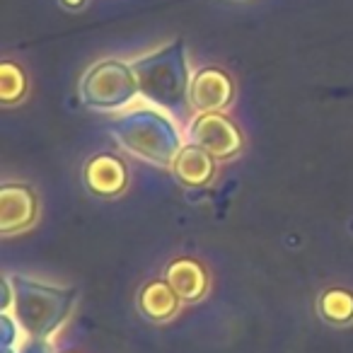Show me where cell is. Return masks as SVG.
<instances>
[{"instance_id": "6da1fadb", "label": "cell", "mask_w": 353, "mask_h": 353, "mask_svg": "<svg viewBox=\"0 0 353 353\" xmlns=\"http://www.w3.org/2000/svg\"><path fill=\"white\" fill-rule=\"evenodd\" d=\"M136 70L141 94L148 102L172 112L176 119H187L192 112V70H189L187 46L182 39H172L148 54L131 61Z\"/></svg>"}, {"instance_id": "7a4b0ae2", "label": "cell", "mask_w": 353, "mask_h": 353, "mask_svg": "<svg viewBox=\"0 0 353 353\" xmlns=\"http://www.w3.org/2000/svg\"><path fill=\"white\" fill-rule=\"evenodd\" d=\"M109 133L133 157L155 167H174L176 155L182 152V138L176 126L162 112L150 107L131 109L114 121H109Z\"/></svg>"}, {"instance_id": "3957f363", "label": "cell", "mask_w": 353, "mask_h": 353, "mask_svg": "<svg viewBox=\"0 0 353 353\" xmlns=\"http://www.w3.org/2000/svg\"><path fill=\"white\" fill-rule=\"evenodd\" d=\"M15 290V319L30 339L44 341L73 312L78 288L73 285H49L27 276H10Z\"/></svg>"}, {"instance_id": "277c9868", "label": "cell", "mask_w": 353, "mask_h": 353, "mask_svg": "<svg viewBox=\"0 0 353 353\" xmlns=\"http://www.w3.org/2000/svg\"><path fill=\"white\" fill-rule=\"evenodd\" d=\"M141 94L136 70L121 59L97 61L85 70L80 80V99L85 107L97 112H117Z\"/></svg>"}, {"instance_id": "5b68a950", "label": "cell", "mask_w": 353, "mask_h": 353, "mask_svg": "<svg viewBox=\"0 0 353 353\" xmlns=\"http://www.w3.org/2000/svg\"><path fill=\"white\" fill-rule=\"evenodd\" d=\"M189 138H192V143L211 152L216 160H232L245 148L242 131L223 112L199 114L189 126Z\"/></svg>"}, {"instance_id": "8992f818", "label": "cell", "mask_w": 353, "mask_h": 353, "mask_svg": "<svg viewBox=\"0 0 353 353\" xmlns=\"http://www.w3.org/2000/svg\"><path fill=\"white\" fill-rule=\"evenodd\" d=\"M39 218L37 192L25 182H3L0 187V235L10 237L30 230Z\"/></svg>"}, {"instance_id": "52a82bcc", "label": "cell", "mask_w": 353, "mask_h": 353, "mask_svg": "<svg viewBox=\"0 0 353 353\" xmlns=\"http://www.w3.org/2000/svg\"><path fill=\"white\" fill-rule=\"evenodd\" d=\"M189 99H192V109L196 114L223 112L235 99V83L223 68L206 65L194 73Z\"/></svg>"}, {"instance_id": "ba28073f", "label": "cell", "mask_w": 353, "mask_h": 353, "mask_svg": "<svg viewBox=\"0 0 353 353\" xmlns=\"http://www.w3.org/2000/svg\"><path fill=\"white\" fill-rule=\"evenodd\" d=\"M83 182L97 199H117L128 187V167L114 152H97L83 167Z\"/></svg>"}, {"instance_id": "9c48e42d", "label": "cell", "mask_w": 353, "mask_h": 353, "mask_svg": "<svg viewBox=\"0 0 353 353\" xmlns=\"http://www.w3.org/2000/svg\"><path fill=\"white\" fill-rule=\"evenodd\" d=\"M165 281L179 295L182 303H199V300H203L208 293V285H211L206 266L199 259H192V256L172 259L165 269Z\"/></svg>"}, {"instance_id": "30bf717a", "label": "cell", "mask_w": 353, "mask_h": 353, "mask_svg": "<svg viewBox=\"0 0 353 353\" xmlns=\"http://www.w3.org/2000/svg\"><path fill=\"white\" fill-rule=\"evenodd\" d=\"M172 172H174L176 182L184 184V187H206L213 179V174H216V157L208 150H203L201 145H196V143H189L176 155Z\"/></svg>"}, {"instance_id": "8fae6325", "label": "cell", "mask_w": 353, "mask_h": 353, "mask_svg": "<svg viewBox=\"0 0 353 353\" xmlns=\"http://www.w3.org/2000/svg\"><path fill=\"white\" fill-rule=\"evenodd\" d=\"M179 295L172 290V285L165 279L148 281L138 293V310L143 312V317H148L150 322H167L179 312Z\"/></svg>"}, {"instance_id": "7c38bea8", "label": "cell", "mask_w": 353, "mask_h": 353, "mask_svg": "<svg viewBox=\"0 0 353 353\" xmlns=\"http://www.w3.org/2000/svg\"><path fill=\"white\" fill-rule=\"evenodd\" d=\"M317 310L322 314L324 322L336 324V327H343V324L353 322V290L348 288H327L317 300Z\"/></svg>"}, {"instance_id": "4fadbf2b", "label": "cell", "mask_w": 353, "mask_h": 353, "mask_svg": "<svg viewBox=\"0 0 353 353\" xmlns=\"http://www.w3.org/2000/svg\"><path fill=\"white\" fill-rule=\"evenodd\" d=\"M30 80L20 63L15 61H3L0 63V102L3 104H17L27 97Z\"/></svg>"}, {"instance_id": "5bb4252c", "label": "cell", "mask_w": 353, "mask_h": 353, "mask_svg": "<svg viewBox=\"0 0 353 353\" xmlns=\"http://www.w3.org/2000/svg\"><path fill=\"white\" fill-rule=\"evenodd\" d=\"M0 329H3V334H0V343H3V348H15L17 346V336H20V322H17L15 317H10L8 312L0 314Z\"/></svg>"}, {"instance_id": "9a60e30c", "label": "cell", "mask_w": 353, "mask_h": 353, "mask_svg": "<svg viewBox=\"0 0 353 353\" xmlns=\"http://www.w3.org/2000/svg\"><path fill=\"white\" fill-rule=\"evenodd\" d=\"M85 3L88 0H61V6L68 8V10H80V8H85Z\"/></svg>"}, {"instance_id": "2e32d148", "label": "cell", "mask_w": 353, "mask_h": 353, "mask_svg": "<svg viewBox=\"0 0 353 353\" xmlns=\"http://www.w3.org/2000/svg\"><path fill=\"white\" fill-rule=\"evenodd\" d=\"M3 353H17L15 348H3Z\"/></svg>"}, {"instance_id": "e0dca14e", "label": "cell", "mask_w": 353, "mask_h": 353, "mask_svg": "<svg viewBox=\"0 0 353 353\" xmlns=\"http://www.w3.org/2000/svg\"><path fill=\"white\" fill-rule=\"evenodd\" d=\"M63 353H75V351H63Z\"/></svg>"}]
</instances>
